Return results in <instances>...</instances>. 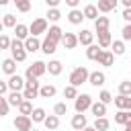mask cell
Masks as SVG:
<instances>
[{
    "mask_svg": "<svg viewBox=\"0 0 131 131\" xmlns=\"http://www.w3.org/2000/svg\"><path fill=\"white\" fill-rule=\"evenodd\" d=\"M88 78H90V72H88V68H84V66H78V68H74V70H72V74H70V84L78 88V86L86 84V82H88Z\"/></svg>",
    "mask_w": 131,
    "mask_h": 131,
    "instance_id": "cell-1",
    "label": "cell"
},
{
    "mask_svg": "<svg viewBox=\"0 0 131 131\" xmlns=\"http://www.w3.org/2000/svg\"><path fill=\"white\" fill-rule=\"evenodd\" d=\"M10 53H12V59L16 61V63H20V61H25L27 59V49H25V41H20V39H12V43H10Z\"/></svg>",
    "mask_w": 131,
    "mask_h": 131,
    "instance_id": "cell-2",
    "label": "cell"
},
{
    "mask_svg": "<svg viewBox=\"0 0 131 131\" xmlns=\"http://www.w3.org/2000/svg\"><path fill=\"white\" fill-rule=\"evenodd\" d=\"M45 72H47V63H45V61H33V63L27 68V72H25V80L41 78Z\"/></svg>",
    "mask_w": 131,
    "mask_h": 131,
    "instance_id": "cell-3",
    "label": "cell"
},
{
    "mask_svg": "<svg viewBox=\"0 0 131 131\" xmlns=\"http://www.w3.org/2000/svg\"><path fill=\"white\" fill-rule=\"evenodd\" d=\"M92 106V96L90 94H78V98L74 100V108L76 113H84Z\"/></svg>",
    "mask_w": 131,
    "mask_h": 131,
    "instance_id": "cell-4",
    "label": "cell"
},
{
    "mask_svg": "<svg viewBox=\"0 0 131 131\" xmlns=\"http://www.w3.org/2000/svg\"><path fill=\"white\" fill-rule=\"evenodd\" d=\"M29 33L33 37L41 35V33H47V18H35L31 25H29Z\"/></svg>",
    "mask_w": 131,
    "mask_h": 131,
    "instance_id": "cell-5",
    "label": "cell"
},
{
    "mask_svg": "<svg viewBox=\"0 0 131 131\" xmlns=\"http://www.w3.org/2000/svg\"><path fill=\"white\" fill-rule=\"evenodd\" d=\"M14 129L16 131H31L33 129V119L27 115H16L14 119Z\"/></svg>",
    "mask_w": 131,
    "mask_h": 131,
    "instance_id": "cell-6",
    "label": "cell"
},
{
    "mask_svg": "<svg viewBox=\"0 0 131 131\" xmlns=\"http://www.w3.org/2000/svg\"><path fill=\"white\" fill-rule=\"evenodd\" d=\"M25 84H27V80H25L23 76H18V74H14V76L8 78V90H10V92H20V90H25Z\"/></svg>",
    "mask_w": 131,
    "mask_h": 131,
    "instance_id": "cell-7",
    "label": "cell"
},
{
    "mask_svg": "<svg viewBox=\"0 0 131 131\" xmlns=\"http://www.w3.org/2000/svg\"><path fill=\"white\" fill-rule=\"evenodd\" d=\"M45 37L49 39V41H53V43H61V37H63V31L57 27V25H51L49 29H47V33H45Z\"/></svg>",
    "mask_w": 131,
    "mask_h": 131,
    "instance_id": "cell-8",
    "label": "cell"
},
{
    "mask_svg": "<svg viewBox=\"0 0 131 131\" xmlns=\"http://www.w3.org/2000/svg\"><path fill=\"white\" fill-rule=\"evenodd\" d=\"M72 127H74L76 131H82L84 127H88V119H86V115H84V113H76V115L72 117Z\"/></svg>",
    "mask_w": 131,
    "mask_h": 131,
    "instance_id": "cell-9",
    "label": "cell"
},
{
    "mask_svg": "<svg viewBox=\"0 0 131 131\" xmlns=\"http://www.w3.org/2000/svg\"><path fill=\"white\" fill-rule=\"evenodd\" d=\"M61 45H63L66 49H76V45H78V35H74V33H63Z\"/></svg>",
    "mask_w": 131,
    "mask_h": 131,
    "instance_id": "cell-10",
    "label": "cell"
},
{
    "mask_svg": "<svg viewBox=\"0 0 131 131\" xmlns=\"http://www.w3.org/2000/svg\"><path fill=\"white\" fill-rule=\"evenodd\" d=\"M104 82H106V76H104V72H98V70H96V72H90L88 84H92V86H96V88H98V86H102Z\"/></svg>",
    "mask_w": 131,
    "mask_h": 131,
    "instance_id": "cell-11",
    "label": "cell"
},
{
    "mask_svg": "<svg viewBox=\"0 0 131 131\" xmlns=\"http://www.w3.org/2000/svg\"><path fill=\"white\" fill-rule=\"evenodd\" d=\"M115 100V106L119 108V111H131V96H123V94H119L117 98H113Z\"/></svg>",
    "mask_w": 131,
    "mask_h": 131,
    "instance_id": "cell-12",
    "label": "cell"
},
{
    "mask_svg": "<svg viewBox=\"0 0 131 131\" xmlns=\"http://www.w3.org/2000/svg\"><path fill=\"white\" fill-rule=\"evenodd\" d=\"M92 41H94V33H92V31L82 29V33H78V43H82V45L90 47V45H92Z\"/></svg>",
    "mask_w": 131,
    "mask_h": 131,
    "instance_id": "cell-13",
    "label": "cell"
},
{
    "mask_svg": "<svg viewBox=\"0 0 131 131\" xmlns=\"http://www.w3.org/2000/svg\"><path fill=\"white\" fill-rule=\"evenodd\" d=\"M25 49H27V53H35V51H39L41 49V41L37 39V37H29V39H25Z\"/></svg>",
    "mask_w": 131,
    "mask_h": 131,
    "instance_id": "cell-14",
    "label": "cell"
},
{
    "mask_svg": "<svg viewBox=\"0 0 131 131\" xmlns=\"http://www.w3.org/2000/svg\"><path fill=\"white\" fill-rule=\"evenodd\" d=\"M68 20H70L72 25H82V20H84V12L78 10V8H72V10L68 12Z\"/></svg>",
    "mask_w": 131,
    "mask_h": 131,
    "instance_id": "cell-15",
    "label": "cell"
},
{
    "mask_svg": "<svg viewBox=\"0 0 131 131\" xmlns=\"http://www.w3.org/2000/svg\"><path fill=\"white\" fill-rule=\"evenodd\" d=\"M102 51H104V49H102L100 45H94V43H92V45L86 49V57H88V59H92V61H98V57H100V53H102Z\"/></svg>",
    "mask_w": 131,
    "mask_h": 131,
    "instance_id": "cell-16",
    "label": "cell"
},
{
    "mask_svg": "<svg viewBox=\"0 0 131 131\" xmlns=\"http://www.w3.org/2000/svg\"><path fill=\"white\" fill-rule=\"evenodd\" d=\"M115 63V55H113V51H102L100 53V57H98V66H106V68H111Z\"/></svg>",
    "mask_w": 131,
    "mask_h": 131,
    "instance_id": "cell-17",
    "label": "cell"
},
{
    "mask_svg": "<svg viewBox=\"0 0 131 131\" xmlns=\"http://www.w3.org/2000/svg\"><path fill=\"white\" fill-rule=\"evenodd\" d=\"M43 125H45L47 131H55V129L59 127V117H57V115H47L45 121H43Z\"/></svg>",
    "mask_w": 131,
    "mask_h": 131,
    "instance_id": "cell-18",
    "label": "cell"
},
{
    "mask_svg": "<svg viewBox=\"0 0 131 131\" xmlns=\"http://www.w3.org/2000/svg\"><path fill=\"white\" fill-rule=\"evenodd\" d=\"M117 2L119 0H98V12H111V10H115L117 8Z\"/></svg>",
    "mask_w": 131,
    "mask_h": 131,
    "instance_id": "cell-19",
    "label": "cell"
},
{
    "mask_svg": "<svg viewBox=\"0 0 131 131\" xmlns=\"http://www.w3.org/2000/svg\"><path fill=\"white\" fill-rule=\"evenodd\" d=\"M108 27H111V20H108V16H98V18L94 20V29H96V33L108 31Z\"/></svg>",
    "mask_w": 131,
    "mask_h": 131,
    "instance_id": "cell-20",
    "label": "cell"
},
{
    "mask_svg": "<svg viewBox=\"0 0 131 131\" xmlns=\"http://www.w3.org/2000/svg\"><path fill=\"white\" fill-rule=\"evenodd\" d=\"M96 35H98V45H100L102 49H106V47L113 45V37H111L108 31H102V33H96Z\"/></svg>",
    "mask_w": 131,
    "mask_h": 131,
    "instance_id": "cell-21",
    "label": "cell"
},
{
    "mask_svg": "<svg viewBox=\"0 0 131 131\" xmlns=\"http://www.w3.org/2000/svg\"><path fill=\"white\" fill-rule=\"evenodd\" d=\"M41 51L45 53V55H51V53H55L57 51V43H53V41H49L47 37L41 41Z\"/></svg>",
    "mask_w": 131,
    "mask_h": 131,
    "instance_id": "cell-22",
    "label": "cell"
},
{
    "mask_svg": "<svg viewBox=\"0 0 131 131\" xmlns=\"http://www.w3.org/2000/svg\"><path fill=\"white\" fill-rule=\"evenodd\" d=\"M2 72L8 74V76H14V74H16V61H14L12 57L4 59V61H2Z\"/></svg>",
    "mask_w": 131,
    "mask_h": 131,
    "instance_id": "cell-23",
    "label": "cell"
},
{
    "mask_svg": "<svg viewBox=\"0 0 131 131\" xmlns=\"http://www.w3.org/2000/svg\"><path fill=\"white\" fill-rule=\"evenodd\" d=\"M55 92H57V88H55L53 84H45V86L39 88V96H41V98H53Z\"/></svg>",
    "mask_w": 131,
    "mask_h": 131,
    "instance_id": "cell-24",
    "label": "cell"
},
{
    "mask_svg": "<svg viewBox=\"0 0 131 131\" xmlns=\"http://www.w3.org/2000/svg\"><path fill=\"white\" fill-rule=\"evenodd\" d=\"M90 111H92L94 119H98V117H104V115H106V104H102L100 100H96V102H92Z\"/></svg>",
    "mask_w": 131,
    "mask_h": 131,
    "instance_id": "cell-25",
    "label": "cell"
},
{
    "mask_svg": "<svg viewBox=\"0 0 131 131\" xmlns=\"http://www.w3.org/2000/svg\"><path fill=\"white\" fill-rule=\"evenodd\" d=\"M82 12H84V18H88V20H96L98 18V8L94 4H86Z\"/></svg>",
    "mask_w": 131,
    "mask_h": 131,
    "instance_id": "cell-26",
    "label": "cell"
},
{
    "mask_svg": "<svg viewBox=\"0 0 131 131\" xmlns=\"http://www.w3.org/2000/svg\"><path fill=\"white\" fill-rule=\"evenodd\" d=\"M14 35H16V39H20V41H25V39H29V37H31L29 27H27V25H20V23L14 27Z\"/></svg>",
    "mask_w": 131,
    "mask_h": 131,
    "instance_id": "cell-27",
    "label": "cell"
},
{
    "mask_svg": "<svg viewBox=\"0 0 131 131\" xmlns=\"http://www.w3.org/2000/svg\"><path fill=\"white\" fill-rule=\"evenodd\" d=\"M96 131H108V127H111V121L106 119V117H98V119H94V125H92Z\"/></svg>",
    "mask_w": 131,
    "mask_h": 131,
    "instance_id": "cell-28",
    "label": "cell"
},
{
    "mask_svg": "<svg viewBox=\"0 0 131 131\" xmlns=\"http://www.w3.org/2000/svg\"><path fill=\"white\" fill-rule=\"evenodd\" d=\"M47 72H49L51 76H59V74H61V61H59V59H51V61L47 63Z\"/></svg>",
    "mask_w": 131,
    "mask_h": 131,
    "instance_id": "cell-29",
    "label": "cell"
},
{
    "mask_svg": "<svg viewBox=\"0 0 131 131\" xmlns=\"http://www.w3.org/2000/svg\"><path fill=\"white\" fill-rule=\"evenodd\" d=\"M45 117H47V113H45V108H41V106L33 108V113H31L33 123H43V121H45Z\"/></svg>",
    "mask_w": 131,
    "mask_h": 131,
    "instance_id": "cell-30",
    "label": "cell"
},
{
    "mask_svg": "<svg viewBox=\"0 0 131 131\" xmlns=\"http://www.w3.org/2000/svg\"><path fill=\"white\" fill-rule=\"evenodd\" d=\"M25 100V96H23V92H10L8 94V104L10 106H16L18 108V104Z\"/></svg>",
    "mask_w": 131,
    "mask_h": 131,
    "instance_id": "cell-31",
    "label": "cell"
},
{
    "mask_svg": "<svg viewBox=\"0 0 131 131\" xmlns=\"http://www.w3.org/2000/svg\"><path fill=\"white\" fill-rule=\"evenodd\" d=\"M63 98H66V100H76V98H78V88L72 86V84L66 86V88H63Z\"/></svg>",
    "mask_w": 131,
    "mask_h": 131,
    "instance_id": "cell-32",
    "label": "cell"
},
{
    "mask_svg": "<svg viewBox=\"0 0 131 131\" xmlns=\"http://www.w3.org/2000/svg\"><path fill=\"white\" fill-rule=\"evenodd\" d=\"M129 119H131V111H119V113L115 115V123H117V125H125Z\"/></svg>",
    "mask_w": 131,
    "mask_h": 131,
    "instance_id": "cell-33",
    "label": "cell"
},
{
    "mask_svg": "<svg viewBox=\"0 0 131 131\" xmlns=\"http://www.w3.org/2000/svg\"><path fill=\"white\" fill-rule=\"evenodd\" d=\"M111 51H113V55H123V53H125V41H123V39H121V41H113Z\"/></svg>",
    "mask_w": 131,
    "mask_h": 131,
    "instance_id": "cell-34",
    "label": "cell"
},
{
    "mask_svg": "<svg viewBox=\"0 0 131 131\" xmlns=\"http://www.w3.org/2000/svg\"><path fill=\"white\" fill-rule=\"evenodd\" d=\"M18 113L31 117V113H33V102H31V100H23V102L18 104Z\"/></svg>",
    "mask_w": 131,
    "mask_h": 131,
    "instance_id": "cell-35",
    "label": "cell"
},
{
    "mask_svg": "<svg viewBox=\"0 0 131 131\" xmlns=\"http://www.w3.org/2000/svg\"><path fill=\"white\" fill-rule=\"evenodd\" d=\"M12 2H14L18 12H29L31 10V0H12Z\"/></svg>",
    "mask_w": 131,
    "mask_h": 131,
    "instance_id": "cell-36",
    "label": "cell"
},
{
    "mask_svg": "<svg viewBox=\"0 0 131 131\" xmlns=\"http://www.w3.org/2000/svg\"><path fill=\"white\" fill-rule=\"evenodd\" d=\"M2 25L8 27V29H14L18 23H16V16H14V14H4V16H2Z\"/></svg>",
    "mask_w": 131,
    "mask_h": 131,
    "instance_id": "cell-37",
    "label": "cell"
},
{
    "mask_svg": "<svg viewBox=\"0 0 131 131\" xmlns=\"http://www.w3.org/2000/svg\"><path fill=\"white\" fill-rule=\"evenodd\" d=\"M119 94L131 96V80H123V82L119 84Z\"/></svg>",
    "mask_w": 131,
    "mask_h": 131,
    "instance_id": "cell-38",
    "label": "cell"
},
{
    "mask_svg": "<svg viewBox=\"0 0 131 131\" xmlns=\"http://www.w3.org/2000/svg\"><path fill=\"white\" fill-rule=\"evenodd\" d=\"M61 18V12L57 10V8H49L47 10V20H51V23H57Z\"/></svg>",
    "mask_w": 131,
    "mask_h": 131,
    "instance_id": "cell-39",
    "label": "cell"
},
{
    "mask_svg": "<svg viewBox=\"0 0 131 131\" xmlns=\"http://www.w3.org/2000/svg\"><path fill=\"white\" fill-rule=\"evenodd\" d=\"M53 115H57V117L68 115V104H66V102H57V104L53 106Z\"/></svg>",
    "mask_w": 131,
    "mask_h": 131,
    "instance_id": "cell-40",
    "label": "cell"
},
{
    "mask_svg": "<svg viewBox=\"0 0 131 131\" xmlns=\"http://www.w3.org/2000/svg\"><path fill=\"white\" fill-rule=\"evenodd\" d=\"M8 108H10V104H8V98L0 96V117H6V115H8Z\"/></svg>",
    "mask_w": 131,
    "mask_h": 131,
    "instance_id": "cell-41",
    "label": "cell"
},
{
    "mask_svg": "<svg viewBox=\"0 0 131 131\" xmlns=\"http://www.w3.org/2000/svg\"><path fill=\"white\" fill-rule=\"evenodd\" d=\"M98 100H100L102 104H108V102L113 100V94H111L108 90H100V94H98Z\"/></svg>",
    "mask_w": 131,
    "mask_h": 131,
    "instance_id": "cell-42",
    "label": "cell"
},
{
    "mask_svg": "<svg viewBox=\"0 0 131 131\" xmlns=\"http://www.w3.org/2000/svg\"><path fill=\"white\" fill-rule=\"evenodd\" d=\"M10 43H12V39H8V35H0V49H10Z\"/></svg>",
    "mask_w": 131,
    "mask_h": 131,
    "instance_id": "cell-43",
    "label": "cell"
},
{
    "mask_svg": "<svg viewBox=\"0 0 131 131\" xmlns=\"http://www.w3.org/2000/svg\"><path fill=\"white\" fill-rule=\"evenodd\" d=\"M121 37H123V41H131V25H125L121 29Z\"/></svg>",
    "mask_w": 131,
    "mask_h": 131,
    "instance_id": "cell-44",
    "label": "cell"
},
{
    "mask_svg": "<svg viewBox=\"0 0 131 131\" xmlns=\"http://www.w3.org/2000/svg\"><path fill=\"white\" fill-rule=\"evenodd\" d=\"M121 16H123V20H125V23H127V25H131V8H125V10H123V14H121Z\"/></svg>",
    "mask_w": 131,
    "mask_h": 131,
    "instance_id": "cell-45",
    "label": "cell"
},
{
    "mask_svg": "<svg viewBox=\"0 0 131 131\" xmlns=\"http://www.w3.org/2000/svg\"><path fill=\"white\" fill-rule=\"evenodd\" d=\"M8 92V82H4V80H0V96H4Z\"/></svg>",
    "mask_w": 131,
    "mask_h": 131,
    "instance_id": "cell-46",
    "label": "cell"
},
{
    "mask_svg": "<svg viewBox=\"0 0 131 131\" xmlns=\"http://www.w3.org/2000/svg\"><path fill=\"white\" fill-rule=\"evenodd\" d=\"M59 2H61V0H45V4H47L49 8H57V6H59Z\"/></svg>",
    "mask_w": 131,
    "mask_h": 131,
    "instance_id": "cell-47",
    "label": "cell"
},
{
    "mask_svg": "<svg viewBox=\"0 0 131 131\" xmlns=\"http://www.w3.org/2000/svg\"><path fill=\"white\" fill-rule=\"evenodd\" d=\"M78 2H80V0H66V4H68L70 8H76V6H78Z\"/></svg>",
    "mask_w": 131,
    "mask_h": 131,
    "instance_id": "cell-48",
    "label": "cell"
},
{
    "mask_svg": "<svg viewBox=\"0 0 131 131\" xmlns=\"http://www.w3.org/2000/svg\"><path fill=\"white\" fill-rule=\"evenodd\" d=\"M121 2H123V6H125V8H131V0H121Z\"/></svg>",
    "mask_w": 131,
    "mask_h": 131,
    "instance_id": "cell-49",
    "label": "cell"
},
{
    "mask_svg": "<svg viewBox=\"0 0 131 131\" xmlns=\"http://www.w3.org/2000/svg\"><path fill=\"white\" fill-rule=\"evenodd\" d=\"M123 127H125V131H131V119H129V121H127Z\"/></svg>",
    "mask_w": 131,
    "mask_h": 131,
    "instance_id": "cell-50",
    "label": "cell"
},
{
    "mask_svg": "<svg viewBox=\"0 0 131 131\" xmlns=\"http://www.w3.org/2000/svg\"><path fill=\"white\" fill-rule=\"evenodd\" d=\"M82 131H96V129H94V127H90V125H88V127H84V129H82Z\"/></svg>",
    "mask_w": 131,
    "mask_h": 131,
    "instance_id": "cell-51",
    "label": "cell"
},
{
    "mask_svg": "<svg viewBox=\"0 0 131 131\" xmlns=\"http://www.w3.org/2000/svg\"><path fill=\"white\" fill-rule=\"evenodd\" d=\"M8 2H10V0H0V6H6Z\"/></svg>",
    "mask_w": 131,
    "mask_h": 131,
    "instance_id": "cell-52",
    "label": "cell"
},
{
    "mask_svg": "<svg viewBox=\"0 0 131 131\" xmlns=\"http://www.w3.org/2000/svg\"><path fill=\"white\" fill-rule=\"evenodd\" d=\"M2 29H4V25H2V20H0V35H2Z\"/></svg>",
    "mask_w": 131,
    "mask_h": 131,
    "instance_id": "cell-53",
    "label": "cell"
},
{
    "mask_svg": "<svg viewBox=\"0 0 131 131\" xmlns=\"http://www.w3.org/2000/svg\"><path fill=\"white\" fill-rule=\"evenodd\" d=\"M31 131H37V129H31Z\"/></svg>",
    "mask_w": 131,
    "mask_h": 131,
    "instance_id": "cell-54",
    "label": "cell"
},
{
    "mask_svg": "<svg viewBox=\"0 0 131 131\" xmlns=\"http://www.w3.org/2000/svg\"><path fill=\"white\" fill-rule=\"evenodd\" d=\"M0 51H2V49H0Z\"/></svg>",
    "mask_w": 131,
    "mask_h": 131,
    "instance_id": "cell-55",
    "label": "cell"
}]
</instances>
